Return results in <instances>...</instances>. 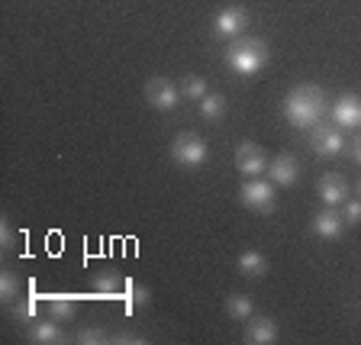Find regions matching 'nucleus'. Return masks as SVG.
Wrapping results in <instances>:
<instances>
[{"label":"nucleus","instance_id":"1","mask_svg":"<svg viewBox=\"0 0 361 345\" xmlns=\"http://www.w3.org/2000/svg\"><path fill=\"white\" fill-rule=\"evenodd\" d=\"M323 113H326V94L316 84H300L284 97V116L297 129H313L316 123H323Z\"/></svg>","mask_w":361,"mask_h":345},{"label":"nucleus","instance_id":"2","mask_svg":"<svg viewBox=\"0 0 361 345\" xmlns=\"http://www.w3.org/2000/svg\"><path fill=\"white\" fill-rule=\"evenodd\" d=\"M226 65L242 78L258 75V71L268 65V45H264L262 39H252V36L233 39V45L226 49Z\"/></svg>","mask_w":361,"mask_h":345},{"label":"nucleus","instance_id":"3","mask_svg":"<svg viewBox=\"0 0 361 345\" xmlns=\"http://www.w3.org/2000/svg\"><path fill=\"white\" fill-rule=\"evenodd\" d=\"M171 158H174V165H180V168H200L210 158V145L203 143L197 133H180V135H174V143H171Z\"/></svg>","mask_w":361,"mask_h":345},{"label":"nucleus","instance_id":"4","mask_svg":"<svg viewBox=\"0 0 361 345\" xmlns=\"http://www.w3.org/2000/svg\"><path fill=\"white\" fill-rule=\"evenodd\" d=\"M239 200L242 207H248L252 213H271L274 210V181H262V178H248L239 190Z\"/></svg>","mask_w":361,"mask_h":345},{"label":"nucleus","instance_id":"5","mask_svg":"<svg viewBox=\"0 0 361 345\" xmlns=\"http://www.w3.org/2000/svg\"><path fill=\"white\" fill-rule=\"evenodd\" d=\"M180 97H184L180 87L174 81H168V78H152V81L145 84V100H149L155 110H161V113L178 110Z\"/></svg>","mask_w":361,"mask_h":345},{"label":"nucleus","instance_id":"6","mask_svg":"<svg viewBox=\"0 0 361 345\" xmlns=\"http://www.w3.org/2000/svg\"><path fill=\"white\" fill-rule=\"evenodd\" d=\"M248 26V10L245 7H226L216 13V20H213V36L216 39H239L242 32H245Z\"/></svg>","mask_w":361,"mask_h":345},{"label":"nucleus","instance_id":"7","mask_svg":"<svg viewBox=\"0 0 361 345\" xmlns=\"http://www.w3.org/2000/svg\"><path fill=\"white\" fill-rule=\"evenodd\" d=\"M235 168H239L245 178H262V174L268 171V155H264L262 145L242 143V145H235Z\"/></svg>","mask_w":361,"mask_h":345},{"label":"nucleus","instance_id":"8","mask_svg":"<svg viewBox=\"0 0 361 345\" xmlns=\"http://www.w3.org/2000/svg\"><path fill=\"white\" fill-rule=\"evenodd\" d=\"M310 229H313V236L332 242V239H342V233H345V219H342V213H338L336 207H326V210H319L313 217Z\"/></svg>","mask_w":361,"mask_h":345},{"label":"nucleus","instance_id":"9","mask_svg":"<svg viewBox=\"0 0 361 345\" xmlns=\"http://www.w3.org/2000/svg\"><path fill=\"white\" fill-rule=\"evenodd\" d=\"M310 145H313L316 155H323V158H332L338 155V152L345 149V139H342V133L332 126H323V123H316L313 126V139H310Z\"/></svg>","mask_w":361,"mask_h":345},{"label":"nucleus","instance_id":"10","mask_svg":"<svg viewBox=\"0 0 361 345\" xmlns=\"http://www.w3.org/2000/svg\"><path fill=\"white\" fill-rule=\"evenodd\" d=\"M332 120L342 129H358L361 126V97L358 94H342L332 104Z\"/></svg>","mask_w":361,"mask_h":345},{"label":"nucleus","instance_id":"11","mask_svg":"<svg viewBox=\"0 0 361 345\" xmlns=\"http://www.w3.org/2000/svg\"><path fill=\"white\" fill-rule=\"evenodd\" d=\"M268 181H274L278 188H293L300 181V165L293 155H278L274 162H268Z\"/></svg>","mask_w":361,"mask_h":345},{"label":"nucleus","instance_id":"12","mask_svg":"<svg viewBox=\"0 0 361 345\" xmlns=\"http://www.w3.org/2000/svg\"><path fill=\"white\" fill-rule=\"evenodd\" d=\"M245 342L248 345H274L278 342V323L271 316H252L245 329Z\"/></svg>","mask_w":361,"mask_h":345},{"label":"nucleus","instance_id":"13","mask_svg":"<svg viewBox=\"0 0 361 345\" xmlns=\"http://www.w3.org/2000/svg\"><path fill=\"white\" fill-rule=\"evenodd\" d=\"M319 200L326 207H342L348 200V184L342 174H323L319 178Z\"/></svg>","mask_w":361,"mask_h":345},{"label":"nucleus","instance_id":"14","mask_svg":"<svg viewBox=\"0 0 361 345\" xmlns=\"http://www.w3.org/2000/svg\"><path fill=\"white\" fill-rule=\"evenodd\" d=\"M123 287H126V278L113 274V271H104L94 278V297L97 301H123Z\"/></svg>","mask_w":361,"mask_h":345},{"label":"nucleus","instance_id":"15","mask_svg":"<svg viewBox=\"0 0 361 345\" xmlns=\"http://www.w3.org/2000/svg\"><path fill=\"white\" fill-rule=\"evenodd\" d=\"M45 310H49V316L52 320H59V323H65V320H71L75 316V293H45Z\"/></svg>","mask_w":361,"mask_h":345},{"label":"nucleus","instance_id":"16","mask_svg":"<svg viewBox=\"0 0 361 345\" xmlns=\"http://www.w3.org/2000/svg\"><path fill=\"white\" fill-rule=\"evenodd\" d=\"M30 342H36V345H55V342H61V326H59V320H36V323L30 326Z\"/></svg>","mask_w":361,"mask_h":345},{"label":"nucleus","instance_id":"17","mask_svg":"<svg viewBox=\"0 0 361 345\" xmlns=\"http://www.w3.org/2000/svg\"><path fill=\"white\" fill-rule=\"evenodd\" d=\"M235 265H239V271L245 278H262V274H268V258H264L258 248H245V252L235 258Z\"/></svg>","mask_w":361,"mask_h":345},{"label":"nucleus","instance_id":"18","mask_svg":"<svg viewBox=\"0 0 361 345\" xmlns=\"http://www.w3.org/2000/svg\"><path fill=\"white\" fill-rule=\"evenodd\" d=\"M226 316H229V320H252V316H255V301H252L248 293H233V297L226 301Z\"/></svg>","mask_w":361,"mask_h":345},{"label":"nucleus","instance_id":"19","mask_svg":"<svg viewBox=\"0 0 361 345\" xmlns=\"http://www.w3.org/2000/svg\"><path fill=\"white\" fill-rule=\"evenodd\" d=\"M13 316L20 320V323H36V316H39V293H36V281H30V297H23V301L16 303Z\"/></svg>","mask_w":361,"mask_h":345},{"label":"nucleus","instance_id":"20","mask_svg":"<svg viewBox=\"0 0 361 345\" xmlns=\"http://www.w3.org/2000/svg\"><path fill=\"white\" fill-rule=\"evenodd\" d=\"M123 301H126L129 310H139V307H145V303L152 301V293L145 291L142 284H135V281L126 278V287H123Z\"/></svg>","mask_w":361,"mask_h":345},{"label":"nucleus","instance_id":"21","mask_svg":"<svg viewBox=\"0 0 361 345\" xmlns=\"http://www.w3.org/2000/svg\"><path fill=\"white\" fill-rule=\"evenodd\" d=\"M16 293H20V274H16V271H10V268H4V271H0V301L13 303Z\"/></svg>","mask_w":361,"mask_h":345},{"label":"nucleus","instance_id":"22","mask_svg":"<svg viewBox=\"0 0 361 345\" xmlns=\"http://www.w3.org/2000/svg\"><path fill=\"white\" fill-rule=\"evenodd\" d=\"M223 113H226V100L219 97V94H207V97L200 100L203 120H223Z\"/></svg>","mask_w":361,"mask_h":345},{"label":"nucleus","instance_id":"23","mask_svg":"<svg viewBox=\"0 0 361 345\" xmlns=\"http://www.w3.org/2000/svg\"><path fill=\"white\" fill-rule=\"evenodd\" d=\"M180 94H184L188 100H197V104H200V100L210 94V87H207V81H203L200 75H188V78H184V87H180Z\"/></svg>","mask_w":361,"mask_h":345},{"label":"nucleus","instance_id":"24","mask_svg":"<svg viewBox=\"0 0 361 345\" xmlns=\"http://www.w3.org/2000/svg\"><path fill=\"white\" fill-rule=\"evenodd\" d=\"M113 342L110 336H106V329H97V326H87V329L78 332V345H106Z\"/></svg>","mask_w":361,"mask_h":345},{"label":"nucleus","instance_id":"25","mask_svg":"<svg viewBox=\"0 0 361 345\" xmlns=\"http://www.w3.org/2000/svg\"><path fill=\"white\" fill-rule=\"evenodd\" d=\"M342 219H345V226H358L361 223V200H345L342 207Z\"/></svg>","mask_w":361,"mask_h":345},{"label":"nucleus","instance_id":"26","mask_svg":"<svg viewBox=\"0 0 361 345\" xmlns=\"http://www.w3.org/2000/svg\"><path fill=\"white\" fill-rule=\"evenodd\" d=\"M13 239H16V229L10 226L7 217H0V246H13Z\"/></svg>","mask_w":361,"mask_h":345},{"label":"nucleus","instance_id":"27","mask_svg":"<svg viewBox=\"0 0 361 345\" xmlns=\"http://www.w3.org/2000/svg\"><path fill=\"white\" fill-rule=\"evenodd\" d=\"M113 342H120V345H129V342H135V345H142L145 339L142 336H129V332H123V336H116Z\"/></svg>","mask_w":361,"mask_h":345},{"label":"nucleus","instance_id":"28","mask_svg":"<svg viewBox=\"0 0 361 345\" xmlns=\"http://www.w3.org/2000/svg\"><path fill=\"white\" fill-rule=\"evenodd\" d=\"M355 162H358V165H361V143L355 145Z\"/></svg>","mask_w":361,"mask_h":345},{"label":"nucleus","instance_id":"29","mask_svg":"<svg viewBox=\"0 0 361 345\" xmlns=\"http://www.w3.org/2000/svg\"><path fill=\"white\" fill-rule=\"evenodd\" d=\"M358 190H361V181H358Z\"/></svg>","mask_w":361,"mask_h":345}]
</instances>
